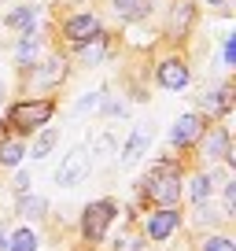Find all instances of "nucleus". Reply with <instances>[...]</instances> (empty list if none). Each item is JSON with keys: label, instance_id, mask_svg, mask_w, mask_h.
Wrapping results in <instances>:
<instances>
[{"label": "nucleus", "instance_id": "obj_1", "mask_svg": "<svg viewBox=\"0 0 236 251\" xmlns=\"http://www.w3.org/2000/svg\"><path fill=\"white\" fill-rule=\"evenodd\" d=\"M144 192H148V200H155L159 207L177 203V196H181V170H177V163H159L155 170L144 177Z\"/></svg>", "mask_w": 236, "mask_h": 251}, {"label": "nucleus", "instance_id": "obj_2", "mask_svg": "<svg viewBox=\"0 0 236 251\" xmlns=\"http://www.w3.org/2000/svg\"><path fill=\"white\" fill-rule=\"evenodd\" d=\"M52 115H55V100H23L8 111V122L23 133H30V129H41Z\"/></svg>", "mask_w": 236, "mask_h": 251}, {"label": "nucleus", "instance_id": "obj_3", "mask_svg": "<svg viewBox=\"0 0 236 251\" xmlns=\"http://www.w3.org/2000/svg\"><path fill=\"white\" fill-rule=\"evenodd\" d=\"M111 218H115V203L111 200H96V203L85 207V218H81V233H85L89 244H100L103 233H107Z\"/></svg>", "mask_w": 236, "mask_h": 251}, {"label": "nucleus", "instance_id": "obj_4", "mask_svg": "<svg viewBox=\"0 0 236 251\" xmlns=\"http://www.w3.org/2000/svg\"><path fill=\"white\" fill-rule=\"evenodd\" d=\"M85 174H89V151L85 148H71L63 155V163H59V170H55V181L63 188H71V185H78Z\"/></svg>", "mask_w": 236, "mask_h": 251}, {"label": "nucleus", "instance_id": "obj_5", "mask_svg": "<svg viewBox=\"0 0 236 251\" xmlns=\"http://www.w3.org/2000/svg\"><path fill=\"white\" fill-rule=\"evenodd\" d=\"M199 137H203V118L199 115H181L173 122V129H170V141L177 144V148H189V144H196Z\"/></svg>", "mask_w": 236, "mask_h": 251}, {"label": "nucleus", "instance_id": "obj_6", "mask_svg": "<svg viewBox=\"0 0 236 251\" xmlns=\"http://www.w3.org/2000/svg\"><path fill=\"white\" fill-rule=\"evenodd\" d=\"M100 33V23H96V15H89V11H81V15H71L63 23V37L74 41V45H81V41L96 37Z\"/></svg>", "mask_w": 236, "mask_h": 251}, {"label": "nucleus", "instance_id": "obj_7", "mask_svg": "<svg viewBox=\"0 0 236 251\" xmlns=\"http://www.w3.org/2000/svg\"><path fill=\"white\" fill-rule=\"evenodd\" d=\"M189 67H185V59H163L159 63V85L163 89H185L189 85Z\"/></svg>", "mask_w": 236, "mask_h": 251}, {"label": "nucleus", "instance_id": "obj_8", "mask_svg": "<svg viewBox=\"0 0 236 251\" xmlns=\"http://www.w3.org/2000/svg\"><path fill=\"white\" fill-rule=\"evenodd\" d=\"M173 229H177V211H173V207H163V211H155L148 218V236L151 240H166Z\"/></svg>", "mask_w": 236, "mask_h": 251}, {"label": "nucleus", "instance_id": "obj_9", "mask_svg": "<svg viewBox=\"0 0 236 251\" xmlns=\"http://www.w3.org/2000/svg\"><path fill=\"white\" fill-rule=\"evenodd\" d=\"M148 141H151V126H137V129H133V137H129V144H126V151H122V163H126V166H133L137 159L144 155Z\"/></svg>", "mask_w": 236, "mask_h": 251}, {"label": "nucleus", "instance_id": "obj_10", "mask_svg": "<svg viewBox=\"0 0 236 251\" xmlns=\"http://www.w3.org/2000/svg\"><path fill=\"white\" fill-rule=\"evenodd\" d=\"M192 19H196L192 4L177 0V4H173V11H170V33H173V37H185V33L192 30Z\"/></svg>", "mask_w": 236, "mask_h": 251}, {"label": "nucleus", "instance_id": "obj_11", "mask_svg": "<svg viewBox=\"0 0 236 251\" xmlns=\"http://www.w3.org/2000/svg\"><path fill=\"white\" fill-rule=\"evenodd\" d=\"M203 155L207 159H225L229 155V133L221 129V126H214L211 133L203 137Z\"/></svg>", "mask_w": 236, "mask_h": 251}, {"label": "nucleus", "instance_id": "obj_12", "mask_svg": "<svg viewBox=\"0 0 236 251\" xmlns=\"http://www.w3.org/2000/svg\"><path fill=\"white\" fill-rule=\"evenodd\" d=\"M199 100H203V111H211V115H225V111L233 107V89L221 85V89H214V93H203Z\"/></svg>", "mask_w": 236, "mask_h": 251}, {"label": "nucleus", "instance_id": "obj_13", "mask_svg": "<svg viewBox=\"0 0 236 251\" xmlns=\"http://www.w3.org/2000/svg\"><path fill=\"white\" fill-rule=\"evenodd\" d=\"M103 52H107V37H103V33H96V37H89V41H81V45H78V59L85 63V67L100 63Z\"/></svg>", "mask_w": 236, "mask_h": 251}, {"label": "nucleus", "instance_id": "obj_14", "mask_svg": "<svg viewBox=\"0 0 236 251\" xmlns=\"http://www.w3.org/2000/svg\"><path fill=\"white\" fill-rule=\"evenodd\" d=\"M148 11H151V0H115V15L118 19H129V23L144 19Z\"/></svg>", "mask_w": 236, "mask_h": 251}, {"label": "nucleus", "instance_id": "obj_15", "mask_svg": "<svg viewBox=\"0 0 236 251\" xmlns=\"http://www.w3.org/2000/svg\"><path fill=\"white\" fill-rule=\"evenodd\" d=\"M63 74H67V63L63 59H48L45 71L33 74V81H37V85H52V81H63Z\"/></svg>", "mask_w": 236, "mask_h": 251}, {"label": "nucleus", "instance_id": "obj_16", "mask_svg": "<svg viewBox=\"0 0 236 251\" xmlns=\"http://www.w3.org/2000/svg\"><path fill=\"white\" fill-rule=\"evenodd\" d=\"M55 144H59V129H45V133L37 137V141H33V148H30V155L33 159H45L48 151L55 148Z\"/></svg>", "mask_w": 236, "mask_h": 251}, {"label": "nucleus", "instance_id": "obj_17", "mask_svg": "<svg viewBox=\"0 0 236 251\" xmlns=\"http://www.w3.org/2000/svg\"><path fill=\"white\" fill-rule=\"evenodd\" d=\"M211 192H214V177L199 174V177L192 181V200H196V203H203V200H211Z\"/></svg>", "mask_w": 236, "mask_h": 251}, {"label": "nucleus", "instance_id": "obj_18", "mask_svg": "<svg viewBox=\"0 0 236 251\" xmlns=\"http://www.w3.org/2000/svg\"><path fill=\"white\" fill-rule=\"evenodd\" d=\"M8 251H37V236H33L30 229H23V233H15V236H11Z\"/></svg>", "mask_w": 236, "mask_h": 251}, {"label": "nucleus", "instance_id": "obj_19", "mask_svg": "<svg viewBox=\"0 0 236 251\" xmlns=\"http://www.w3.org/2000/svg\"><path fill=\"white\" fill-rule=\"evenodd\" d=\"M33 19H37V8H19V11H11V15H8V26H23V30L30 33Z\"/></svg>", "mask_w": 236, "mask_h": 251}, {"label": "nucleus", "instance_id": "obj_20", "mask_svg": "<svg viewBox=\"0 0 236 251\" xmlns=\"http://www.w3.org/2000/svg\"><path fill=\"white\" fill-rule=\"evenodd\" d=\"M23 155H26L23 144H0V163H4V166H19Z\"/></svg>", "mask_w": 236, "mask_h": 251}, {"label": "nucleus", "instance_id": "obj_21", "mask_svg": "<svg viewBox=\"0 0 236 251\" xmlns=\"http://www.w3.org/2000/svg\"><path fill=\"white\" fill-rule=\"evenodd\" d=\"M33 52H37V45H33L30 33H23V41H19V63H30Z\"/></svg>", "mask_w": 236, "mask_h": 251}, {"label": "nucleus", "instance_id": "obj_22", "mask_svg": "<svg viewBox=\"0 0 236 251\" xmlns=\"http://www.w3.org/2000/svg\"><path fill=\"white\" fill-rule=\"evenodd\" d=\"M203 251H236V244L225 240V236H211V240L203 244Z\"/></svg>", "mask_w": 236, "mask_h": 251}, {"label": "nucleus", "instance_id": "obj_23", "mask_svg": "<svg viewBox=\"0 0 236 251\" xmlns=\"http://www.w3.org/2000/svg\"><path fill=\"white\" fill-rule=\"evenodd\" d=\"M41 211H45V200H37V196L23 200V214H30V218H41Z\"/></svg>", "mask_w": 236, "mask_h": 251}, {"label": "nucleus", "instance_id": "obj_24", "mask_svg": "<svg viewBox=\"0 0 236 251\" xmlns=\"http://www.w3.org/2000/svg\"><path fill=\"white\" fill-rule=\"evenodd\" d=\"M93 107H100V93H93V96H85V100L78 103V111H93Z\"/></svg>", "mask_w": 236, "mask_h": 251}, {"label": "nucleus", "instance_id": "obj_25", "mask_svg": "<svg viewBox=\"0 0 236 251\" xmlns=\"http://www.w3.org/2000/svg\"><path fill=\"white\" fill-rule=\"evenodd\" d=\"M225 63H236V41L233 37L225 41Z\"/></svg>", "mask_w": 236, "mask_h": 251}, {"label": "nucleus", "instance_id": "obj_26", "mask_svg": "<svg viewBox=\"0 0 236 251\" xmlns=\"http://www.w3.org/2000/svg\"><path fill=\"white\" fill-rule=\"evenodd\" d=\"M0 251H8V236H4V229H0Z\"/></svg>", "mask_w": 236, "mask_h": 251}, {"label": "nucleus", "instance_id": "obj_27", "mask_svg": "<svg viewBox=\"0 0 236 251\" xmlns=\"http://www.w3.org/2000/svg\"><path fill=\"white\" fill-rule=\"evenodd\" d=\"M207 4H218V8H225V0H207Z\"/></svg>", "mask_w": 236, "mask_h": 251}, {"label": "nucleus", "instance_id": "obj_28", "mask_svg": "<svg viewBox=\"0 0 236 251\" xmlns=\"http://www.w3.org/2000/svg\"><path fill=\"white\" fill-rule=\"evenodd\" d=\"M0 100H4V85H0Z\"/></svg>", "mask_w": 236, "mask_h": 251}]
</instances>
